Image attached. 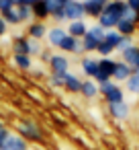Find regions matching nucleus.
Returning a JSON list of instances; mask_svg holds the SVG:
<instances>
[{
  "mask_svg": "<svg viewBox=\"0 0 139 150\" xmlns=\"http://www.w3.org/2000/svg\"><path fill=\"white\" fill-rule=\"evenodd\" d=\"M17 132L27 142H43V129L35 121H19L17 123Z\"/></svg>",
  "mask_w": 139,
  "mask_h": 150,
  "instance_id": "obj_1",
  "label": "nucleus"
},
{
  "mask_svg": "<svg viewBox=\"0 0 139 150\" xmlns=\"http://www.w3.org/2000/svg\"><path fill=\"white\" fill-rule=\"evenodd\" d=\"M64 13H66V21H84L86 13H84V4L80 2V0H72V2H68L64 6Z\"/></svg>",
  "mask_w": 139,
  "mask_h": 150,
  "instance_id": "obj_2",
  "label": "nucleus"
},
{
  "mask_svg": "<svg viewBox=\"0 0 139 150\" xmlns=\"http://www.w3.org/2000/svg\"><path fill=\"white\" fill-rule=\"evenodd\" d=\"M49 68H51V74H68L70 72V60L61 54L53 56L51 62H49Z\"/></svg>",
  "mask_w": 139,
  "mask_h": 150,
  "instance_id": "obj_3",
  "label": "nucleus"
},
{
  "mask_svg": "<svg viewBox=\"0 0 139 150\" xmlns=\"http://www.w3.org/2000/svg\"><path fill=\"white\" fill-rule=\"evenodd\" d=\"M108 113H110V117H112V119L123 121V119H127V117H129L131 107H129V103H127V101H123V103H112V105H108Z\"/></svg>",
  "mask_w": 139,
  "mask_h": 150,
  "instance_id": "obj_4",
  "label": "nucleus"
},
{
  "mask_svg": "<svg viewBox=\"0 0 139 150\" xmlns=\"http://www.w3.org/2000/svg\"><path fill=\"white\" fill-rule=\"evenodd\" d=\"M131 74H133V68L129 66V64H125L123 60L121 62H117V66H115V72H112V80L119 84V82H127L129 78H131Z\"/></svg>",
  "mask_w": 139,
  "mask_h": 150,
  "instance_id": "obj_5",
  "label": "nucleus"
},
{
  "mask_svg": "<svg viewBox=\"0 0 139 150\" xmlns=\"http://www.w3.org/2000/svg\"><path fill=\"white\" fill-rule=\"evenodd\" d=\"M66 35H68V29H64V27H51V29L47 31L49 47H59V43L64 41Z\"/></svg>",
  "mask_w": 139,
  "mask_h": 150,
  "instance_id": "obj_6",
  "label": "nucleus"
},
{
  "mask_svg": "<svg viewBox=\"0 0 139 150\" xmlns=\"http://www.w3.org/2000/svg\"><path fill=\"white\" fill-rule=\"evenodd\" d=\"M80 68H82V72H84L88 78H94L96 72H98V60H94V58H90V56H84V58L80 60Z\"/></svg>",
  "mask_w": 139,
  "mask_h": 150,
  "instance_id": "obj_7",
  "label": "nucleus"
},
{
  "mask_svg": "<svg viewBox=\"0 0 139 150\" xmlns=\"http://www.w3.org/2000/svg\"><path fill=\"white\" fill-rule=\"evenodd\" d=\"M2 146H4V148H8V150H29L27 140H25V138H21L19 134H10Z\"/></svg>",
  "mask_w": 139,
  "mask_h": 150,
  "instance_id": "obj_8",
  "label": "nucleus"
},
{
  "mask_svg": "<svg viewBox=\"0 0 139 150\" xmlns=\"http://www.w3.org/2000/svg\"><path fill=\"white\" fill-rule=\"evenodd\" d=\"M27 35H29L31 39H35V41H39V39L47 37V27H45V23H41V21L31 23V25H29V29H27Z\"/></svg>",
  "mask_w": 139,
  "mask_h": 150,
  "instance_id": "obj_9",
  "label": "nucleus"
},
{
  "mask_svg": "<svg viewBox=\"0 0 139 150\" xmlns=\"http://www.w3.org/2000/svg\"><path fill=\"white\" fill-rule=\"evenodd\" d=\"M86 33H88V25L84 21H72L68 25V35H72L76 39H84Z\"/></svg>",
  "mask_w": 139,
  "mask_h": 150,
  "instance_id": "obj_10",
  "label": "nucleus"
},
{
  "mask_svg": "<svg viewBox=\"0 0 139 150\" xmlns=\"http://www.w3.org/2000/svg\"><path fill=\"white\" fill-rule=\"evenodd\" d=\"M64 88H66L68 93H80V91H82V78H78L76 74L68 72V74L64 76Z\"/></svg>",
  "mask_w": 139,
  "mask_h": 150,
  "instance_id": "obj_11",
  "label": "nucleus"
},
{
  "mask_svg": "<svg viewBox=\"0 0 139 150\" xmlns=\"http://www.w3.org/2000/svg\"><path fill=\"white\" fill-rule=\"evenodd\" d=\"M104 97V101H106V105H112V103H123L125 101V91L119 86V84H115L106 95H102Z\"/></svg>",
  "mask_w": 139,
  "mask_h": 150,
  "instance_id": "obj_12",
  "label": "nucleus"
},
{
  "mask_svg": "<svg viewBox=\"0 0 139 150\" xmlns=\"http://www.w3.org/2000/svg\"><path fill=\"white\" fill-rule=\"evenodd\" d=\"M80 95H84L86 99H94L96 95H100V93H98V84H96L92 78L82 80V91H80Z\"/></svg>",
  "mask_w": 139,
  "mask_h": 150,
  "instance_id": "obj_13",
  "label": "nucleus"
},
{
  "mask_svg": "<svg viewBox=\"0 0 139 150\" xmlns=\"http://www.w3.org/2000/svg\"><path fill=\"white\" fill-rule=\"evenodd\" d=\"M84 13H86V17H92V19H98L100 15H102V11H104V6H100V4H96L94 0H84Z\"/></svg>",
  "mask_w": 139,
  "mask_h": 150,
  "instance_id": "obj_14",
  "label": "nucleus"
},
{
  "mask_svg": "<svg viewBox=\"0 0 139 150\" xmlns=\"http://www.w3.org/2000/svg\"><path fill=\"white\" fill-rule=\"evenodd\" d=\"M121 56H123V62H125V64H129L131 68H135V64H137V60H139V45H131V47L125 50Z\"/></svg>",
  "mask_w": 139,
  "mask_h": 150,
  "instance_id": "obj_15",
  "label": "nucleus"
},
{
  "mask_svg": "<svg viewBox=\"0 0 139 150\" xmlns=\"http://www.w3.org/2000/svg\"><path fill=\"white\" fill-rule=\"evenodd\" d=\"M115 66H117V60H112V58H100V60H98V72L106 74V76H110V78H112Z\"/></svg>",
  "mask_w": 139,
  "mask_h": 150,
  "instance_id": "obj_16",
  "label": "nucleus"
},
{
  "mask_svg": "<svg viewBox=\"0 0 139 150\" xmlns=\"http://www.w3.org/2000/svg\"><path fill=\"white\" fill-rule=\"evenodd\" d=\"M117 31H119L123 37H133L135 31H137V25L131 23V21H119V23H117Z\"/></svg>",
  "mask_w": 139,
  "mask_h": 150,
  "instance_id": "obj_17",
  "label": "nucleus"
},
{
  "mask_svg": "<svg viewBox=\"0 0 139 150\" xmlns=\"http://www.w3.org/2000/svg\"><path fill=\"white\" fill-rule=\"evenodd\" d=\"M33 17L37 19V21H45L47 17H51V13H49V8H47V2L43 0V2H37L35 6H33Z\"/></svg>",
  "mask_w": 139,
  "mask_h": 150,
  "instance_id": "obj_18",
  "label": "nucleus"
},
{
  "mask_svg": "<svg viewBox=\"0 0 139 150\" xmlns=\"http://www.w3.org/2000/svg\"><path fill=\"white\" fill-rule=\"evenodd\" d=\"M13 50H15V56H29V37H17L15 43H13Z\"/></svg>",
  "mask_w": 139,
  "mask_h": 150,
  "instance_id": "obj_19",
  "label": "nucleus"
},
{
  "mask_svg": "<svg viewBox=\"0 0 139 150\" xmlns=\"http://www.w3.org/2000/svg\"><path fill=\"white\" fill-rule=\"evenodd\" d=\"M88 37H92L94 41H98V43H102L104 41V35H106V29H102L98 23L96 25H92V27H88V33H86Z\"/></svg>",
  "mask_w": 139,
  "mask_h": 150,
  "instance_id": "obj_20",
  "label": "nucleus"
},
{
  "mask_svg": "<svg viewBox=\"0 0 139 150\" xmlns=\"http://www.w3.org/2000/svg\"><path fill=\"white\" fill-rule=\"evenodd\" d=\"M15 8H17V13H19V21H21V23H29V25H31L33 8H31V6H27V4H23V6H15Z\"/></svg>",
  "mask_w": 139,
  "mask_h": 150,
  "instance_id": "obj_21",
  "label": "nucleus"
},
{
  "mask_svg": "<svg viewBox=\"0 0 139 150\" xmlns=\"http://www.w3.org/2000/svg\"><path fill=\"white\" fill-rule=\"evenodd\" d=\"M121 37H123V35H121L117 29H110V31H106V35H104V41H106V43H110V45L115 47V52H117V45H119Z\"/></svg>",
  "mask_w": 139,
  "mask_h": 150,
  "instance_id": "obj_22",
  "label": "nucleus"
},
{
  "mask_svg": "<svg viewBox=\"0 0 139 150\" xmlns=\"http://www.w3.org/2000/svg\"><path fill=\"white\" fill-rule=\"evenodd\" d=\"M15 64L21 68V70H31V66H33V60H31V56H15Z\"/></svg>",
  "mask_w": 139,
  "mask_h": 150,
  "instance_id": "obj_23",
  "label": "nucleus"
},
{
  "mask_svg": "<svg viewBox=\"0 0 139 150\" xmlns=\"http://www.w3.org/2000/svg\"><path fill=\"white\" fill-rule=\"evenodd\" d=\"M127 91L133 95H139V72H133L131 78L127 80Z\"/></svg>",
  "mask_w": 139,
  "mask_h": 150,
  "instance_id": "obj_24",
  "label": "nucleus"
},
{
  "mask_svg": "<svg viewBox=\"0 0 139 150\" xmlns=\"http://www.w3.org/2000/svg\"><path fill=\"white\" fill-rule=\"evenodd\" d=\"M98 41H94L92 37H88V35H84V39H82V47H84V54H90V52H96L98 50Z\"/></svg>",
  "mask_w": 139,
  "mask_h": 150,
  "instance_id": "obj_25",
  "label": "nucleus"
},
{
  "mask_svg": "<svg viewBox=\"0 0 139 150\" xmlns=\"http://www.w3.org/2000/svg\"><path fill=\"white\" fill-rule=\"evenodd\" d=\"M2 19H4L8 25H19V23H21V21H19L17 8H10V11H6V13H2Z\"/></svg>",
  "mask_w": 139,
  "mask_h": 150,
  "instance_id": "obj_26",
  "label": "nucleus"
},
{
  "mask_svg": "<svg viewBox=\"0 0 139 150\" xmlns=\"http://www.w3.org/2000/svg\"><path fill=\"white\" fill-rule=\"evenodd\" d=\"M98 54H100V58H110V54L115 52V47L110 45V43H106V41H102L100 45H98V50H96Z\"/></svg>",
  "mask_w": 139,
  "mask_h": 150,
  "instance_id": "obj_27",
  "label": "nucleus"
},
{
  "mask_svg": "<svg viewBox=\"0 0 139 150\" xmlns=\"http://www.w3.org/2000/svg\"><path fill=\"white\" fill-rule=\"evenodd\" d=\"M131 45H135L133 43V37H121V41H119V45H117V52H125V50H129Z\"/></svg>",
  "mask_w": 139,
  "mask_h": 150,
  "instance_id": "obj_28",
  "label": "nucleus"
},
{
  "mask_svg": "<svg viewBox=\"0 0 139 150\" xmlns=\"http://www.w3.org/2000/svg\"><path fill=\"white\" fill-rule=\"evenodd\" d=\"M39 54H41V45H39V41H35V39L29 37V56L33 58V56H39Z\"/></svg>",
  "mask_w": 139,
  "mask_h": 150,
  "instance_id": "obj_29",
  "label": "nucleus"
},
{
  "mask_svg": "<svg viewBox=\"0 0 139 150\" xmlns=\"http://www.w3.org/2000/svg\"><path fill=\"white\" fill-rule=\"evenodd\" d=\"M64 76L66 74H51L49 76V84L51 86H64Z\"/></svg>",
  "mask_w": 139,
  "mask_h": 150,
  "instance_id": "obj_30",
  "label": "nucleus"
},
{
  "mask_svg": "<svg viewBox=\"0 0 139 150\" xmlns=\"http://www.w3.org/2000/svg\"><path fill=\"white\" fill-rule=\"evenodd\" d=\"M8 136H10V132L6 129V125H4L2 121H0V146L6 142V138H8Z\"/></svg>",
  "mask_w": 139,
  "mask_h": 150,
  "instance_id": "obj_31",
  "label": "nucleus"
},
{
  "mask_svg": "<svg viewBox=\"0 0 139 150\" xmlns=\"http://www.w3.org/2000/svg\"><path fill=\"white\" fill-rule=\"evenodd\" d=\"M10 8H15V2H13V0H0V13H6V11H10Z\"/></svg>",
  "mask_w": 139,
  "mask_h": 150,
  "instance_id": "obj_32",
  "label": "nucleus"
},
{
  "mask_svg": "<svg viewBox=\"0 0 139 150\" xmlns=\"http://www.w3.org/2000/svg\"><path fill=\"white\" fill-rule=\"evenodd\" d=\"M39 56H41V60H43V62H47V64H49V62H51V58H53L51 50H41V54H39Z\"/></svg>",
  "mask_w": 139,
  "mask_h": 150,
  "instance_id": "obj_33",
  "label": "nucleus"
},
{
  "mask_svg": "<svg viewBox=\"0 0 139 150\" xmlns=\"http://www.w3.org/2000/svg\"><path fill=\"white\" fill-rule=\"evenodd\" d=\"M125 4L131 8V11H135V13H139V0H125Z\"/></svg>",
  "mask_w": 139,
  "mask_h": 150,
  "instance_id": "obj_34",
  "label": "nucleus"
},
{
  "mask_svg": "<svg viewBox=\"0 0 139 150\" xmlns=\"http://www.w3.org/2000/svg\"><path fill=\"white\" fill-rule=\"evenodd\" d=\"M51 17H53L57 23H64V21H66V13H64V8H61V11H57V13H55V15H51Z\"/></svg>",
  "mask_w": 139,
  "mask_h": 150,
  "instance_id": "obj_35",
  "label": "nucleus"
},
{
  "mask_svg": "<svg viewBox=\"0 0 139 150\" xmlns=\"http://www.w3.org/2000/svg\"><path fill=\"white\" fill-rule=\"evenodd\" d=\"M6 29H8V23H6L2 17H0V37H2V35L6 33Z\"/></svg>",
  "mask_w": 139,
  "mask_h": 150,
  "instance_id": "obj_36",
  "label": "nucleus"
},
{
  "mask_svg": "<svg viewBox=\"0 0 139 150\" xmlns=\"http://www.w3.org/2000/svg\"><path fill=\"white\" fill-rule=\"evenodd\" d=\"M37 2H43V0H23V4H27V6H31V8H33Z\"/></svg>",
  "mask_w": 139,
  "mask_h": 150,
  "instance_id": "obj_37",
  "label": "nucleus"
},
{
  "mask_svg": "<svg viewBox=\"0 0 139 150\" xmlns=\"http://www.w3.org/2000/svg\"><path fill=\"white\" fill-rule=\"evenodd\" d=\"M94 2H96V4H100V6H106L110 0H94Z\"/></svg>",
  "mask_w": 139,
  "mask_h": 150,
  "instance_id": "obj_38",
  "label": "nucleus"
},
{
  "mask_svg": "<svg viewBox=\"0 0 139 150\" xmlns=\"http://www.w3.org/2000/svg\"><path fill=\"white\" fill-rule=\"evenodd\" d=\"M133 72H139V60H137V64H135V68H133Z\"/></svg>",
  "mask_w": 139,
  "mask_h": 150,
  "instance_id": "obj_39",
  "label": "nucleus"
},
{
  "mask_svg": "<svg viewBox=\"0 0 139 150\" xmlns=\"http://www.w3.org/2000/svg\"><path fill=\"white\" fill-rule=\"evenodd\" d=\"M2 150H8V148H4V146H2Z\"/></svg>",
  "mask_w": 139,
  "mask_h": 150,
  "instance_id": "obj_40",
  "label": "nucleus"
},
{
  "mask_svg": "<svg viewBox=\"0 0 139 150\" xmlns=\"http://www.w3.org/2000/svg\"><path fill=\"white\" fill-rule=\"evenodd\" d=\"M0 150H2V146H0Z\"/></svg>",
  "mask_w": 139,
  "mask_h": 150,
  "instance_id": "obj_41",
  "label": "nucleus"
}]
</instances>
